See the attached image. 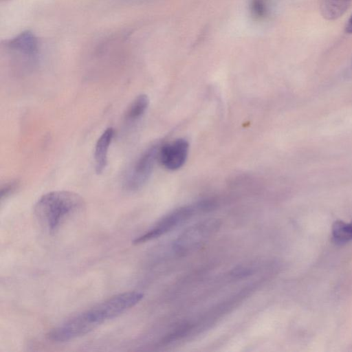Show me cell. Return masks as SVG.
<instances>
[{
	"mask_svg": "<svg viewBox=\"0 0 352 352\" xmlns=\"http://www.w3.org/2000/svg\"><path fill=\"white\" fill-rule=\"evenodd\" d=\"M351 225H352V221L351 222Z\"/></svg>",
	"mask_w": 352,
	"mask_h": 352,
	"instance_id": "cell-14",
	"label": "cell"
},
{
	"mask_svg": "<svg viewBox=\"0 0 352 352\" xmlns=\"http://www.w3.org/2000/svg\"><path fill=\"white\" fill-rule=\"evenodd\" d=\"M214 206V204L212 201L204 200L192 205L180 207L164 217L154 227L137 237L133 241V243H143L159 237L188 220L194 214L211 210Z\"/></svg>",
	"mask_w": 352,
	"mask_h": 352,
	"instance_id": "cell-3",
	"label": "cell"
},
{
	"mask_svg": "<svg viewBox=\"0 0 352 352\" xmlns=\"http://www.w3.org/2000/svg\"><path fill=\"white\" fill-rule=\"evenodd\" d=\"M219 227L217 220H208L196 224L181 235L173 245L175 251L179 254H185L196 250Z\"/></svg>",
	"mask_w": 352,
	"mask_h": 352,
	"instance_id": "cell-5",
	"label": "cell"
},
{
	"mask_svg": "<svg viewBox=\"0 0 352 352\" xmlns=\"http://www.w3.org/2000/svg\"><path fill=\"white\" fill-rule=\"evenodd\" d=\"M160 146L153 145L142 153L126 173L122 185L127 191L140 189L149 179L157 159Z\"/></svg>",
	"mask_w": 352,
	"mask_h": 352,
	"instance_id": "cell-4",
	"label": "cell"
},
{
	"mask_svg": "<svg viewBox=\"0 0 352 352\" xmlns=\"http://www.w3.org/2000/svg\"><path fill=\"white\" fill-rule=\"evenodd\" d=\"M352 0H321L320 10L322 16L329 21L342 16L349 9Z\"/></svg>",
	"mask_w": 352,
	"mask_h": 352,
	"instance_id": "cell-9",
	"label": "cell"
},
{
	"mask_svg": "<svg viewBox=\"0 0 352 352\" xmlns=\"http://www.w3.org/2000/svg\"><path fill=\"white\" fill-rule=\"evenodd\" d=\"M144 297L139 292H126L109 298L52 329L48 340L63 342L83 336L101 324L118 317L137 305Z\"/></svg>",
	"mask_w": 352,
	"mask_h": 352,
	"instance_id": "cell-1",
	"label": "cell"
},
{
	"mask_svg": "<svg viewBox=\"0 0 352 352\" xmlns=\"http://www.w3.org/2000/svg\"><path fill=\"white\" fill-rule=\"evenodd\" d=\"M189 151V144L183 138L160 146L158 160L166 169L175 170L185 164Z\"/></svg>",
	"mask_w": 352,
	"mask_h": 352,
	"instance_id": "cell-6",
	"label": "cell"
},
{
	"mask_svg": "<svg viewBox=\"0 0 352 352\" xmlns=\"http://www.w3.org/2000/svg\"><path fill=\"white\" fill-rule=\"evenodd\" d=\"M345 32L348 34H352V14L351 15L350 18L347 21V23L345 25Z\"/></svg>",
	"mask_w": 352,
	"mask_h": 352,
	"instance_id": "cell-13",
	"label": "cell"
},
{
	"mask_svg": "<svg viewBox=\"0 0 352 352\" xmlns=\"http://www.w3.org/2000/svg\"><path fill=\"white\" fill-rule=\"evenodd\" d=\"M16 182H10L2 186L1 189V200L2 201L3 199L12 194L16 189Z\"/></svg>",
	"mask_w": 352,
	"mask_h": 352,
	"instance_id": "cell-12",
	"label": "cell"
},
{
	"mask_svg": "<svg viewBox=\"0 0 352 352\" xmlns=\"http://www.w3.org/2000/svg\"><path fill=\"white\" fill-rule=\"evenodd\" d=\"M113 136V128L108 127L102 132L96 143L94 157L97 174H101L107 165L108 152Z\"/></svg>",
	"mask_w": 352,
	"mask_h": 352,
	"instance_id": "cell-8",
	"label": "cell"
},
{
	"mask_svg": "<svg viewBox=\"0 0 352 352\" xmlns=\"http://www.w3.org/2000/svg\"><path fill=\"white\" fill-rule=\"evenodd\" d=\"M7 46L12 51L16 52L21 55L34 58L38 54V41L32 32L25 31L10 40Z\"/></svg>",
	"mask_w": 352,
	"mask_h": 352,
	"instance_id": "cell-7",
	"label": "cell"
},
{
	"mask_svg": "<svg viewBox=\"0 0 352 352\" xmlns=\"http://www.w3.org/2000/svg\"><path fill=\"white\" fill-rule=\"evenodd\" d=\"M149 105V98L146 94L138 96L126 109L124 119L126 122L133 123L140 119Z\"/></svg>",
	"mask_w": 352,
	"mask_h": 352,
	"instance_id": "cell-10",
	"label": "cell"
},
{
	"mask_svg": "<svg viewBox=\"0 0 352 352\" xmlns=\"http://www.w3.org/2000/svg\"><path fill=\"white\" fill-rule=\"evenodd\" d=\"M85 202L78 194L69 190H54L42 195L34 208L35 217L45 230L53 234L67 220L82 210Z\"/></svg>",
	"mask_w": 352,
	"mask_h": 352,
	"instance_id": "cell-2",
	"label": "cell"
},
{
	"mask_svg": "<svg viewBox=\"0 0 352 352\" xmlns=\"http://www.w3.org/2000/svg\"><path fill=\"white\" fill-rule=\"evenodd\" d=\"M333 241L337 245H344L352 241V225L342 221L333 223L331 229Z\"/></svg>",
	"mask_w": 352,
	"mask_h": 352,
	"instance_id": "cell-11",
	"label": "cell"
}]
</instances>
